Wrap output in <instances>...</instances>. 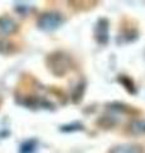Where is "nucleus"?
Masks as SVG:
<instances>
[{
  "mask_svg": "<svg viewBox=\"0 0 145 153\" xmlns=\"http://www.w3.org/2000/svg\"><path fill=\"white\" fill-rule=\"evenodd\" d=\"M62 21L64 19H62L61 14L56 12H48L40 17L37 25L43 31H55L56 28H59L62 25Z\"/></svg>",
  "mask_w": 145,
  "mask_h": 153,
  "instance_id": "1",
  "label": "nucleus"
},
{
  "mask_svg": "<svg viewBox=\"0 0 145 153\" xmlns=\"http://www.w3.org/2000/svg\"><path fill=\"white\" fill-rule=\"evenodd\" d=\"M95 38L101 45H104L108 41V21L99 19L95 27Z\"/></svg>",
  "mask_w": 145,
  "mask_h": 153,
  "instance_id": "2",
  "label": "nucleus"
},
{
  "mask_svg": "<svg viewBox=\"0 0 145 153\" xmlns=\"http://www.w3.org/2000/svg\"><path fill=\"white\" fill-rule=\"evenodd\" d=\"M17 23L9 17H1L0 18V35L8 36L10 33L17 31Z\"/></svg>",
  "mask_w": 145,
  "mask_h": 153,
  "instance_id": "3",
  "label": "nucleus"
},
{
  "mask_svg": "<svg viewBox=\"0 0 145 153\" xmlns=\"http://www.w3.org/2000/svg\"><path fill=\"white\" fill-rule=\"evenodd\" d=\"M111 153H143V148L138 144H118L111 149Z\"/></svg>",
  "mask_w": 145,
  "mask_h": 153,
  "instance_id": "4",
  "label": "nucleus"
},
{
  "mask_svg": "<svg viewBox=\"0 0 145 153\" xmlns=\"http://www.w3.org/2000/svg\"><path fill=\"white\" fill-rule=\"evenodd\" d=\"M129 130L135 135H143L145 134V120H134L130 123Z\"/></svg>",
  "mask_w": 145,
  "mask_h": 153,
  "instance_id": "5",
  "label": "nucleus"
}]
</instances>
